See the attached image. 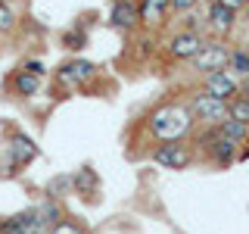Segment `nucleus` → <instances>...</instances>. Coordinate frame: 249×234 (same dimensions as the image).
I'll return each mask as SVG.
<instances>
[{"instance_id": "nucleus-1", "label": "nucleus", "mask_w": 249, "mask_h": 234, "mask_svg": "<svg viewBox=\"0 0 249 234\" xmlns=\"http://www.w3.org/2000/svg\"><path fill=\"white\" fill-rule=\"evenodd\" d=\"M146 135L150 140L159 144H171V140H184L193 131V116L187 109V100H168V103H159L153 113H146Z\"/></svg>"}, {"instance_id": "nucleus-2", "label": "nucleus", "mask_w": 249, "mask_h": 234, "mask_svg": "<svg viewBox=\"0 0 249 234\" xmlns=\"http://www.w3.org/2000/svg\"><path fill=\"white\" fill-rule=\"evenodd\" d=\"M190 144H193V150L202 153L212 166H231L233 159H240V147L231 144L228 137H221L215 128H199Z\"/></svg>"}, {"instance_id": "nucleus-3", "label": "nucleus", "mask_w": 249, "mask_h": 234, "mask_svg": "<svg viewBox=\"0 0 249 234\" xmlns=\"http://www.w3.org/2000/svg\"><path fill=\"white\" fill-rule=\"evenodd\" d=\"M187 109H190L193 122L202 125V128H215V125H221L231 116V103H228V100H215V97L199 94V91L193 94V97H187Z\"/></svg>"}, {"instance_id": "nucleus-4", "label": "nucleus", "mask_w": 249, "mask_h": 234, "mask_svg": "<svg viewBox=\"0 0 249 234\" xmlns=\"http://www.w3.org/2000/svg\"><path fill=\"white\" fill-rule=\"evenodd\" d=\"M150 159L159 169L181 172V169H187L193 159H196V150H193V144H187V140H171V144L153 147V150H150Z\"/></svg>"}, {"instance_id": "nucleus-5", "label": "nucleus", "mask_w": 249, "mask_h": 234, "mask_svg": "<svg viewBox=\"0 0 249 234\" xmlns=\"http://www.w3.org/2000/svg\"><path fill=\"white\" fill-rule=\"evenodd\" d=\"M228 57H231V47H228V44L218 41V38H206L202 50L190 59V69H193L196 75L221 72V69H228Z\"/></svg>"}, {"instance_id": "nucleus-6", "label": "nucleus", "mask_w": 249, "mask_h": 234, "mask_svg": "<svg viewBox=\"0 0 249 234\" xmlns=\"http://www.w3.org/2000/svg\"><path fill=\"white\" fill-rule=\"evenodd\" d=\"M37 144L31 140L28 135H22V131H16V135L10 137V147H6V156H3V162H0V169L3 172H19V169H25L31 166V162L37 159Z\"/></svg>"}, {"instance_id": "nucleus-7", "label": "nucleus", "mask_w": 249, "mask_h": 234, "mask_svg": "<svg viewBox=\"0 0 249 234\" xmlns=\"http://www.w3.org/2000/svg\"><path fill=\"white\" fill-rule=\"evenodd\" d=\"M93 78H97V62L81 59V57L66 59V62L56 69V84H59V88H66V91L84 88L88 81H93Z\"/></svg>"}, {"instance_id": "nucleus-8", "label": "nucleus", "mask_w": 249, "mask_h": 234, "mask_svg": "<svg viewBox=\"0 0 249 234\" xmlns=\"http://www.w3.org/2000/svg\"><path fill=\"white\" fill-rule=\"evenodd\" d=\"M206 44V35H196V31H181L178 28L175 35H168L165 41V57L175 62H190Z\"/></svg>"}, {"instance_id": "nucleus-9", "label": "nucleus", "mask_w": 249, "mask_h": 234, "mask_svg": "<svg viewBox=\"0 0 249 234\" xmlns=\"http://www.w3.org/2000/svg\"><path fill=\"white\" fill-rule=\"evenodd\" d=\"M202 22H206V31H209V35L218 38V41H224V38L237 28L240 19H237V13H233V10H228V6L212 3V0H209L206 13H202Z\"/></svg>"}, {"instance_id": "nucleus-10", "label": "nucleus", "mask_w": 249, "mask_h": 234, "mask_svg": "<svg viewBox=\"0 0 249 234\" xmlns=\"http://www.w3.org/2000/svg\"><path fill=\"white\" fill-rule=\"evenodd\" d=\"M199 94H209V97H215V100H231L240 94V81L233 75H228V69H221V72H209V75H202V81H199Z\"/></svg>"}, {"instance_id": "nucleus-11", "label": "nucleus", "mask_w": 249, "mask_h": 234, "mask_svg": "<svg viewBox=\"0 0 249 234\" xmlns=\"http://www.w3.org/2000/svg\"><path fill=\"white\" fill-rule=\"evenodd\" d=\"M109 25L115 31H124V35L140 28L137 0H112V3H109Z\"/></svg>"}, {"instance_id": "nucleus-12", "label": "nucleus", "mask_w": 249, "mask_h": 234, "mask_svg": "<svg viewBox=\"0 0 249 234\" xmlns=\"http://www.w3.org/2000/svg\"><path fill=\"white\" fill-rule=\"evenodd\" d=\"M137 13H140V28L156 31L168 22L171 0H137Z\"/></svg>"}, {"instance_id": "nucleus-13", "label": "nucleus", "mask_w": 249, "mask_h": 234, "mask_svg": "<svg viewBox=\"0 0 249 234\" xmlns=\"http://www.w3.org/2000/svg\"><path fill=\"white\" fill-rule=\"evenodd\" d=\"M41 81L44 78H37V75H28V72H22V69H16V72L6 78V88H10L13 97H22V100H31L35 94H41Z\"/></svg>"}, {"instance_id": "nucleus-14", "label": "nucleus", "mask_w": 249, "mask_h": 234, "mask_svg": "<svg viewBox=\"0 0 249 234\" xmlns=\"http://www.w3.org/2000/svg\"><path fill=\"white\" fill-rule=\"evenodd\" d=\"M228 75H233L237 81H249V50L246 47H231Z\"/></svg>"}, {"instance_id": "nucleus-15", "label": "nucleus", "mask_w": 249, "mask_h": 234, "mask_svg": "<svg viewBox=\"0 0 249 234\" xmlns=\"http://www.w3.org/2000/svg\"><path fill=\"white\" fill-rule=\"evenodd\" d=\"M215 131H218L221 137H228L231 144H237L240 150H243V144L249 140V125L237 122V119H224L221 125H215Z\"/></svg>"}, {"instance_id": "nucleus-16", "label": "nucleus", "mask_w": 249, "mask_h": 234, "mask_svg": "<svg viewBox=\"0 0 249 234\" xmlns=\"http://www.w3.org/2000/svg\"><path fill=\"white\" fill-rule=\"evenodd\" d=\"M72 194V175H53L50 181L44 184V200H66Z\"/></svg>"}, {"instance_id": "nucleus-17", "label": "nucleus", "mask_w": 249, "mask_h": 234, "mask_svg": "<svg viewBox=\"0 0 249 234\" xmlns=\"http://www.w3.org/2000/svg\"><path fill=\"white\" fill-rule=\"evenodd\" d=\"M35 213H37V218H41L44 225H50V228L59 222V218H66V215H62V206H59L56 200H41L35 206Z\"/></svg>"}, {"instance_id": "nucleus-18", "label": "nucleus", "mask_w": 249, "mask_h": 234, "mask_svg": "<svg viewBox=\"0 0 249 234\" xmlns=\"http://www.w3.org/2000/svg\"><path fill=\"white\" fill-rule=\"evenodd\" d=\"M16 25H19V10L10 0H0V35H10Z\"/></svg>"}, {"instance_id": "nucleus-19", "label": "nucleus", "mask_w": 249, "mask_h": 234, "mask_svg": "<svg viewBox=\"0 0 249 234\" xmlns=\"http://www.w3.org/2000/svg\"><path fill=\"white\" fill-rule=\"evenodd\" d=\"M97 187V175L90 169H78L72 175V194H90Z\"/></svg>"}, {"instance_id": "nucleus-20", "label": "nucleus", "mask_w": 249, "mask_h": 234, "mask_svg": "<svg viewBox=\"0 0 249 234\" xmlns=\"http://www.w3.org/2000/svg\"><path fill=\"white\" fill-rule=\"evenodd\" d=\"M88 31H84V25H75L69 31H62V47H69V50H81V47H88Z\"/></svg>"}, {"instance_id": "nucleus-21", "label": "nucleus", "mask_w": 249, "mask_h": 234, "mask_svg": "<svg viewBox=\"0 0 249 234\" xmlns=\"http://www.w3.org/2000/svg\"><path fill=\"white\" fill-rule=\"evenodd\" d=\"M178 28L181 31H196V35H206V22H202V13L199 10H193V13H187L178 19Z\"/></svg>"}, {"instance_id": "nucleus-22", "label": "nucleus", "mask_w": 249, "mask_h": 234, "mask_svg": "<svg viewBox=\"0 0 249 234\" xmlns=\"http://www.w3.org/2000/svg\"><path fill=\"white\" fill-rule=\"evenodd\" d=\"M228 119H237V122L249 125V97L246 94H237V97L231 100V116Z\"/></svg>"}, {"instance_id": "nucleus-23", "label": "nucleus", "mask_w": 249, "mask_h": 234, "mask_svg": "<svg viewBox=\"0 0 249 234\" xmlns=\"http://www.w3.org/2000/svg\"><path fill=\"white\" fill-rule=\"evenodd\" d=\"M47 234H88V231H84L81 225L75 222V218H59V222L53 225V228L47 231Z\"/></svg>"}, {"instance_id": "nucleus-24", "label": "nucleus", "mask_w": 249, "mask_h": 234, "mask_svg": "<svg viewBox=\"0 0 249 234\" xmlns=\"http://www.w3.org/2000/svg\"><path fill=\"white\" fill-rule=\"evenodd\" d=\"M199 6V0H171V16H187Z\"/></svg>"}, {"instance_id": "nucleus-25", "label": "nucleus", "mask_w": 249, "mask_h": 234, "mask_svg": "<svg viewBox=\"0 0 249 234\" xmlns=\"http://www.w3.org/2000/svg\"><path fill=\"white\" fill-rule=\"evenodd\" d=\"M19 69H22V72H28V75H37V78H44V75H47V66H44V59H25Z\"/></svg>"}, {"instance_id": "nucleus-26", "label": "nucleus", "mask_w": 249, "mask_h": 234, "mask_svg": "<svg viewBox=\"0 0 249 234\" xmlns=\"http://www.w3.org/2000/svg\"><path fill=\"white\" fill-rule=\"evenodd\" d=\"M212 3H221V6H228V10H233V13H240L246 6V0H212Z\"/></svg>"}, {"instance_id": "nucleus-27", "label": "nucleus", "mask_w": 249, "mask_h": 234, "mask_svg": "<svg viewBox=\"0 0 249 234\" xmlns=\"http://www.w3.org/2000/svg\"><path fill=\"white\" fill-rule=\"evenodd\" d=\"M240 94H246V97H249V81H240Z\"/></svg>"}, {"instance_id": "nucleus-28", "label": "nucleus", "mask_w": 249, "mask_h": 234, "mask_svg": "<svg viewBox=\"0 0 249 234\" xmlns=\"http://www.w3.org/2000/svg\"><path fill=\"white\" fill-rule=\"evenodd\" d=\"M240 159H249V147H246V150H240Z\"/></svg>"}, {"instance_id": "nucleus-29", "label": "nucleus", "mask_w": 249, "mask_h": 234, "mask_svg": "<svg viewBox=\"0 0 249 234\" xmlns=\"http://www.w3.org/2000/svg\"><path fill=\"white\" fill-rule=\"evenodd\" d=\"M243 13H246V22H249V0H246V6H243Z\"/></svg>"}, {"instance_id": "nucleus-30", "label": "nucleus", "mask_w": 249, "mask_h": 234, "mask_svg": "<svg viewBox=\"0 0 249 234\" xmlns=\"http://www.w3.org/2000/svg\"><path fill=\"white\" fill-rule=\"evenodd\" d=\"M246 50H249V44H246Z\"/></svg>"}]
</instances>
